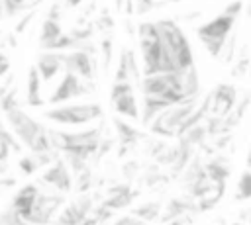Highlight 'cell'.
I'll return each mask as SVG.
<instances>
[{"label":"cell","mask_w":251,"mask_h":225,"mask_svg":"<svg viewBox=\"0 0 251 225\" xmlns=\"http://www.w3.org/2000/svg\"><path fill=\"white\" fill-rule=\"evenodd\" d=\"M110 225H145V221H141V219L135 217V215H122V217H118L116 221H112Z\"/></svg>","instance_id":"31"},{"label":"cell","mask_w":251,"mask_h":225,"mask_svg":"<svg viewBox=\"0 0 251 225\" xmlns=\"http://www.w3.org/2000/svg\"><path fill=\"white\" fill-rule=\"evenodd\" d=\"M90 92H92L90 80H82L80 76L67 70L61 78V82L57 84V88L53 90V94L49 96V100H45V102H49L51 106H57V104H65L73 98H78V96H84Z\"/></svg>","instance_id":"7"},{"label":"cell","mask_w":251,"mask_h":225,"mask_svg":"<svg viewBox=\"0 0 251 225\" xmlns=\"http://www.w3.org/2000/svg\"><path fill=\"white\" fill-rule=\"evenodd\" d=\"M0 225H31V223H27V221L10 205L8 209H4V211L0 213Z\"/></svg>","instance_id":"24"},{"label":"cell","mask_w":251,"mask_h":225,"mask_svg":"<svg viewBox=\"0 0 251 225\" xmlns=\"http://www.w3.org/2000/svg\"><path fill=\"white\" fill-rule=\"evenodd\" d=\"M114 2H116V10H118V12H122V10H124V2H126V0H114Z\"/></svg>","instance_id":"38"},{"label":"cell","mask_w":251,"mask_h":225,"mask_svg":"<svg viewBox=\"0 0 251 225\" xmlns=\"http://www.w3.org/2000/svg\"><path fill=\"white\" fill-rule=\"evenodd\" d=\"M112 125H114V131H116V141L120 143V155L124 157V153L127 149H131L133 145H137L139 141L147 139L143 131H139L137 127H133L131 123H127L126 119L122 117H112Z\"/></svg>","instance_id":"11"},{"label":"cell","mask_w":251,"mask_h":225,"mask_svg":"<svg viewBox=\"0 0 251 225\" xmlns=\"http://www.w3.org/2000/svg\"><path fill=\"white\" fill-rule=\"evenodd\" d=\"M167 2H180V0H167Z\"/></svg>","instance_id":"39"},{"label":"cell","mask_w":251,"mask_h":225,"mask_svg":"<svg viewBox=\"0 0 251 225\" xmlns=\"http://www.w3.org/2000/svg\"><path fill=\"white\" fill-rule=\"evenodd\" d=\"M75 178H76V190H78V194L88 192V190L92 188V184H94V180H92V172H90V168H88V166H86V168H82L80 172H76V174H75Z\"/></svg>","instance_id":"25"},{"label":"cell","mask_w":251,"mask_h":225,"mask_svg":"<svg viewBox=\"0 0 251 225\" xmlns=\"http://www.w3.org/2000/svg\"><path fill=\"white\" fill-rule=\"evenodd\" d=\"M41 80H51L63 68V51H41L35 65Z\"/></svg>","instance_id":"13"},{"label":"cell","mask_w":251,"mask_h":225,"mask_svg":"<svg viewBox=\"0 0 251 225\" xmlns=\"http://www.w3.org/2000/svg\"><path fill=\"white\" fill-rule=\"evenodd\" d=\"M33 16H35L33 12H27V14H25V16H24V18L20 20V23L16 25V33H22V31L25 29V25H27V23H29V22L33 20Z\"/></svg>","instance_id":"36"},{"label":"cell","mask_w":251,"mask_h":225,"mask_svg":"<svg viewBox=\"0 0 251 225\" xmlns=\"http://www.w3.org/2000/svg\"><path fill=\"white\" fill-rule=\"evenodd\" d=\"M37 194H39V188H37L35 184H25V186H22V188L18 190V194L14 196V200H12V207L25 219V217L29 215V211H31L35 200H37Z\"/></svg>","instance_id":"14"},{"label":"cell","mask_w":251,"mask_h":225,"mask_svg":"<svg viewBox=\"0 0 251 225\" xmlns=\"http://www.w3.org/2000/svg\"><path fill=\"white\" fill-rule=\"evenodd\" d=\"M80 2H82V0H65V4H67L69 8H76Z\"/></svg>","instance_id":"37"},{"label":"cell","mask_w":251,"mask_h":225,"mask_svg":"<svg viewBox=\"0 0 251 225\" xmlns=\"http://www.w3.org/2000/svg\"><path fill=\"white\" fill-rule=\"evenodd\" d=\"M237 200H249L251 198V172L243 170L239 182H237V192H235Z\"/></svg>","instance_id":"23"},{"label":"cell","mask_w":251,"mask_h":225,"mask_svg":"<svg viewBox=\"0 0 251 225\" xmlns=\"http://www.w3.org/2000/svg\"><path fill=\"white\" fill-rule=\"evenodd\" d=\"M196 104H198V98H190V100H184L180 104L165 108L163 112H159L149 121L151 133H155L157 137H176L178 127L190 115V112L196 108Z\"/></svg>","instance_id":"6"},{"label":"cell","mask_w":251,"mask_h":225,"mask_svg":"<svg viewBox=\"0 0 251 225\" xmlns=\"http://www.w3.org/2000/svg\"><path fill=\"white\" fill-rule=\"evenodd\" d=\"M100 49H102V63H104V68H108V67H110V61H112V35H104V37H102Z\"/></svg>","instance_id":"29"},{"label":"cell","mask_w":251,"mask_h":225,"mask_svg":"<svg viewBox=\"0 0 251 225\" xmlns=\"http://www.w3.org/2000/svg\"><path fill=\"white\" fill-rule=\"evenodd\" d=\"M188 213H196V202H188V200H171L167 203V209L165 213L161 215V221L167 223L171 219H176V217H184Z\"/></svg>","instance_id":"18"},{"label":"cell","mask_w":251,"mask_h":225,"mask_svg":"<svg viewBox=\"0 0 251 225\" xmlns=\"http://www.w3.org/2000/svg\"><path fill=\"white\" fill-rule=\"evenodd\" d=\"M96 27H98L100 31H104V35H108V31L112 33V29H114V20H112V16H110L106 10L98 16V20H96Z\"/></svg>","instance_id":"30"},{"label":"cell","mask_w":251,"mask_h":225,"mask_svg":"<svg viewBox=\"0 0 251 225\" xmlns=\"http://www.w3.org/2000/svg\"><path fill=\"white\" fill-rule=\"evenodd\" d=\"M104 110L100 104H57L55 108L43 112V117L59 125H86L90 121L102 119Z\"/></svg>","instance_id":"5"},{"label":"cell","mask_w":251,"mask_h":225,"mask_svg":"<svg viewBox=\"0 0 251 225\" xmlns=\"http://www.w3.org/2000/svg\"><path fill=\"white\" fill-rule=\"evenodd\" d=\"M235 104H237V90L231 84L222 82L210 92V113H212V117L224 119L233 110Z\"/></svg>","instance_id":"10"},{"label":"cell","mask_w":251,"mask_h":225,"mask_svg":"<svg viewBox=\"0 0 251 225\" xmlns=\"http://www.w3.org/2000/svg\"><path fill=\"white\" fill-rule=\"evenodd\" d=\"M41 182L51 186L53 190H57L59 194H67L73 188V174L67 166V162L57 157L53 162L47 164V168L41 174Z\"/></svg>","instance_id":"9"},{"label":"cell","mask_w":251,"mask_h":225,"mask_svg":"<svg viewBox=\"0 0 251 225\" xmlns=\"http://www.w3.org/2000/svg\"><path fill=\"white\" fill-rule=\"evenodd\" d=\"M127 92H133V82L131 80H120V82H112V90H110V98H116V96H122V94H127Z\"/></svg>","instance_id":"28"},{"label":"cell","mask_w":251,"mask_h":225,"mask_svg":"<svg viewBox=\"0 0 251 225\" xmlns=\"http://www.w3.org/2000/svg\"><path fill=\"white\" fill-rule=\"evenodd\" d=\"M237 22V16H231V14H218L214 16L212 20L200 23L196 27V35L198 39L202 41V45L206 47V51L214 57V59H220V53L229 37V33L233 31V25Z\"/></svg>","instance_id":"3"},{"label":"cell","mask_w":251,"mask_h":225,"mask_svg":"<svg viewBox=\"0 0 251 225\" xmlns=\"http://www.w3.org/2000/svg\"><path fill=\"white\" fill-rule=\"evenodd\" d=\"M4 115H6L8 123H10V129H12L14 137H18L20 145L27 147L31 153H51V151H57V149H53V145L49 141L47 127H43L39 121H35L31 115H27L22 108L10 110Z\"/></svg>","instance_id":"2"},{"label":"cell","mask_w":251,"mask_h":225,"mask_svg":"<svg viewBox=\"0 0 251 225\" xmlns=\"http://www.w3.org/2000/svg\"><path fill=\"white\" fill-rule=\"evenodd\" d=\"M114 110L118 115L122 117H129V119H139V106H137V98L133 92H127V94H122V96H116V98H110Z\"/></svg>","instance_id":"16"},{"label":"cell","mask_w":251,"mask_h":225,"mask_svg":"<svg viewBox=\"0 0 251 225\" xmlns=\"http://www.w3.org/2000/svg\"><path fill=\"white\" fill-rule=\"evenodd\" d=\"M159 213H161V203L159 202H145V203L137 205L131 215L139 217L141 221H153V219L159 217Z\"/></svg>","instance_id":"20"},{"label":"cell","mask_w":251,"mask_h":225,"mask_svg":"<svg viewBox=\"0 0 251 225\" xmlns=\"http://www.w3.org/2000/svg\"><path fill=\"white\" fill-rule=\"evenodd\" d=\"M137 37H139V49H141V57H143V76L176 70L175 61H173L155 22L139 23Z\"/></svg>","instance_id":"1"},{"label":"cell","mask_w":251,"mask_h":225,"mask_svg":"<svg viewBox=\"0 0 251 225\" xmlns=\"http://www.w3.org/2000/svg\"><path fill=\"white\" fill-rule=\"evenodd\" d=\"M233 225H245V223H233Z\"/></svg>","instance_id":"40"},{"label":"cell","mask_w":251,"mask_h":225,"mask_svg":"<svg viewBox=\"0 0 251 225\" xmlns=\"http://www.w3.org/2000/svg\"><path fill=\"white\" fill-rule=\"evenodd\" d=\"M247 65H249V59H247V57H241V59L237 61V65L233 67V76H235V74H237V76L245 74V70H247Z\"/></svg>","instance_id":"35"},{"label":"cell","mask_w":251,"mask_h":225,"mask_svg":"<svg viewBox=\"0 0 251 225\" xmlns=\"http://www.w3.org/2000/svg\"><path fill=\"white\" fill-rule=\"evenodd\" d=\"M61 33H63L61 20L47 16V18L43 20V23H41V31H39V47H41V51H47V49L53 45V41H55Z\"/></svg>","instance_id":"17"},{"label":"cell","mask_w":251,"mask_h":225,"mask_svg":"<svg viewBox=\"0 0 251 225\" xmlns=\"http://www.w3.org/2000/svg\"><path fill=\"white\" fill-rule=\"evenodd\" d=\"M80 221H82V217L71 207V203H69L67 207H63V209L59 211L57 219H55L57 225H80Z\"/></svg>","instance_id":"22"},{"label":"cell","mask_w":251,"mask_h":225,"mask_svg":"<svg viewBox=\"0 0 251 225\" xmlns=\"http://www.w3.org/2000/svg\"><path fill=\"white\" fill-rule=\"evenodd\" d=\"M157 27H159V33L175 61V67L176 70H182V68H188L194 65V53H192V47H190V41L186 39L184 31L180 29V25L173 20H157L155 22Z\"/></svg>","instance_id":"4"},{"label":"cell","mask_w":251,"mask_h":225,"mask_svg":"<svg viewBox=\"0 0 251 225\" xmlns=\"http://www.w3.org/2000/svg\"><path fill=\"white\" fill-rule=\"evenodd\" d=\"M2 143H6V145H8L12 151H16V153H20V151H22L20 141L14 137V133H12V131L2 123V119H0V145H2Z\"/></svg>","instance_id":"26"},{"label":"cell","mask_w":251,"mask_h":225,"mask_svg":"<svg viewBox=\"0 0 251 225\" xmlns=\"http://www.w3.org/2000/svg\"><path fill=\"white\" fill-rule=\"evenodd\" d=\"M241 10H243V0H233V2H229V4L224 8L226 14H231V16H237V18H239Z\"/></svg>","instance_id":"32"},{"label":"cell","mask_w":251,"mask_h":225,"mask_svg":"<svg viewBox=\"0 0 251 225\" xmlns=\"http://www.w3.org/2000/svg\"><path fill=\"white\" fill-rule=\"evenodd\" d=\"M10 72V57L0 51V78H4Z\"/></svg>","instance_id":"34"},{"label":"cell","mask_w":251,"mask_h":225,"mask_svg":"<svg viewBox=\"0 0 251 225\" xmlns=\"http://www.w3.org/2000/svg\"><path fill=\"white\" fill-rule=\"evenodd\" d=\"M41 76L35 67L27 68V84H25V104L31 108H41L45 104V98L41 96Z\"/></svg>","instance_id":"15"},{"label":"cell","mask_w":251,"mask_h":225,"mask_svg":"<svg viewBox=\"0 0 251 225\" xmlns=\"http://www.w3.org/2000/svg\"><path fill=\"white\" fill-rule=\"evenodd\" d=\"M0 6L6 16H14V14H20L22 10H29L33 4L31 0H0Z\"/></svg>","instance_id":"21"},{"label":"cell","mask_w":251,"mask_h":225,"mask_svg":"<svg viewBox=\"0 0 251 225\" xmlns=\"http://www.w3.org/2000/svg\"><path fill=\"white\" fill-rule=\"evenodd\" d=\"M63 67L65 70L80 76L82 80H92L96 76V61H94V55L88 51H80V49L65 51Z\"/></svg>","instance_id":"8"},{"label":"cell","mask_w":251,"mask_h":225,"mask_svg":"<svg viewBox=\"0 0 251 225\" xmlns=\"http://www.w3.org/2000/svg\"><path fill=\"white\" fill-rule=\"evenodd\" d=\"M163 2L159 0H133V14H149L155 8H161Z\"/></svg>","instance_id":"27"},{"label":"cell","mask_w":251,"mask_h":225,"mask_svg":"<svg viewBox=\"0 0 251 225\" xmlns=\"http://www.w3.org/2000/svg\"><path fill=\"white\" fill-rule=\"evenodd\" d=\"M204 172L210 182H226L229 176V162L224 157H214L204 164Z\"/></svg>","instance_id":"19"},{"label":"cell","mask_w":251,"mask_h":225,"mask_svg":"<svg viewBox=\"0 0 251 225\" xmlns=\"http://www.w3.org/2000/svg\"><path fill=\"white\" fill-rule=\"evenodd\" d=\"M137 190H133L129 184H116L112 188H108L106 192V198L100 202L102 205H106L108 209L112 211H118V209H124L126 205H129L135 198H137Z\"/></svg>","instance_id":"12"},{"label":"cell","mask_w":251,"mask_h":225,"mask_svg":"<svg viewBox=\"0 0 251 225\" xmlns=\"http://www.w3.org/2000/svg\"><path fill=\"white\" fill-rule=\"evenodd\" d=\"M137 168H139V164H137V160H129V162H126L124 164V176L126 178H135L137 176Z\"/></svg>","instance_id":"33"}]
</instances>
